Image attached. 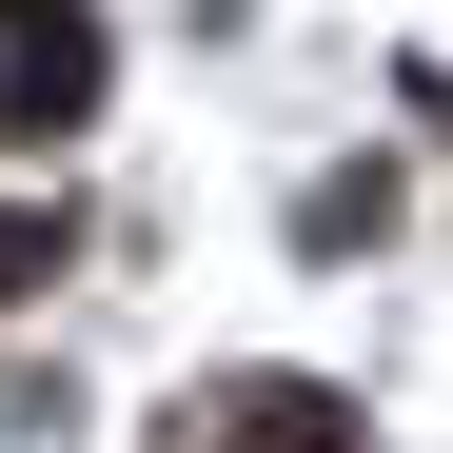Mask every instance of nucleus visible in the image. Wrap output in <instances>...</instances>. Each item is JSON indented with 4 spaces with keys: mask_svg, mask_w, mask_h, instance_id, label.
Segmentation results:
<instances>
[{
    "mask_svg": "<svg viewBox=\"0 0 453 453\" xmlns=\"http://www.w3.org/2000/svg\"><path fill=\"white\" fill-rule=\"evenodd\" d=\"M178 453H355V414H335V395H296V374H237V395H197V414H178Z\"/></svg>",
    "mask_w": 453,
    "mask_h": 453,
    "instance_id": "1",
    "label": "nucleus"
}]
</instances>
